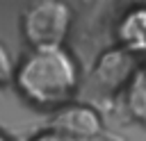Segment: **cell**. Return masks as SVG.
I'll return each mask as SVG.
<instances>
[{
    "label": "cell",
    "mask_w": 146,
    "mask_h": 141,
    "mask_svg": "<svg viewBox=\"0 0 146 141\" xmlns=\"http://www.w3.org/2000/svg\"><path fill=\"white\" fill-rule=\"evenodd\" d=\"M82 82L78 57L66 48L27 50L14 66L11 84L21 98L43 111H55L75 100Z\"/></svg>",
    "instance_id": "cell-1"
},
{
    "label": "cell",
    "mask_w": 146,
    "mask_h": 141,
    "mask_svg": "<svg viewBox=\"0 0 146 141\" xmlns=\"http://www.w3.org/2000/svg\"><path fill=\"white\" fill-rule=\"evenodd\" d=\"M73 18H75V11L68 2L41 0L23 9L18 18V30L23 41L30 45V50L59 48L64 45L73 27Z\"/></svg>",
    "instance_id": "cell-2"
},
{
    "label": "cell",
    "mask_w": 146,
    "mask_h": 141,
    "mask_svg": "<svg viewBox=\"0 0 146 141\" xmlns=\"http://www.w3.org/2000/svg\"><path fill=\"white\" fill-rule=\"evenodd\" d=\"M139 68H141L139 57L123 50L121 45H110L96 57L91 66V80L103 93L121 96V91L130 84V80L139 73Z\"/></svg>",
    "instance_id": "cell-3"
},
{
    "label": "cell",
    "mask_w": 146,
    "mask_h": 141,
    "mask_svg": "<svg viewBox=\"0 0 146 141\" xmlns=\"http://www.w3.org/2000/svg\"><path fill=\"white\" fill-rule=\"evenodd\" d=\"M48 130H55L59 134L80 139V141H98L107 134L103 114L87 102H68L55 111H50Z\"/></svg>",
    "instance_id": "cell-4"
},
{
    "label": "cell",
    "mask_w": 146,
    "mask_h": 141,
    "mask_svg": "<svg viewBox=\"0 0 146 141\" xmlns=\"http://www.w3.org/2000/svg\"><path fill=\"white\" fill-rule=\"evenodd\" d=\"M116 45L132 52L135 57H146V5L128 7L114 27Z\"/></svg>",
    "instance_id": "cell-5"
},
{
    "label": "cell",
    "mask_w": 146,
    "mask_h": 141,
    "mask_svg": "<svg viewBox=\"0 0 146 141\" xmlns=\"http://www.w3.org/2000/svg\"><path fill=\"white\" fill-rule=\"evenodd\" d=\"M121 105L130 121L146 127V80L141 73H137L130 84L121 91Z\"/></svg>",
    "instance_id": "cell-6"
},
{
    "label": "cell",
    "mask_w": 146,
    "mask_h": 141,
    "mask_svg": "<svg viewBox=\"0 0 146 141\" xmlns=\"http://www.w3.org/2000/svg\"><path fill=\"white\" fill-rule=\"evenodd\" d=\"M14 66H16V61H14L11 52H9V48L0 41V86L11 84V77H14Z\"/></svg>",
    "instance_id": "cell-7"
},
{
    "label": "cell",
    "mask_w": 146,
    "mask_h": 141,
    "mask_svg": "<svg viewBox=\"0 0 146 141\" xmlns=\"http://www.w3.org/2000/svg\"><path fill=\"white\" fill-rule=\"evenodd\" d=\"M27 141H80V139H73V136H66V134H59V132H55V130L43 127V130L34 132Z\"/></svg>",
    "instance_id": "cell-8"
},
{
    "label": "cell",
    "mask_w": 146,
    "mask_h": 141,
    "mask_svg": "<svg viewBox=\"0 0 146 141\" xmlns=\"http://www.w3.org/2000/svg\"><path fill=\"white\" fill-rule=\"evenodd\" d=\"M139 73H141V75H144V80H146V57L141 59V68H139Z\"/></svg>",
    "instance_id": "cell-9"
},
{
    "label": "cell",
    "mask_w": 146,
    "mask_h": 141,
    "mask_svg": "<svg viewBox=\"0 0 146 141\" xmlns=\"http://www.w3.org/2000/svg\"><path fill=\"white\" fill-rule=\"evenodd\" d=\"M0 141H14V139H11L7 132H2V130H0Z\"/></svg>",
    "instance_id": "cell-10"
}]
</instances>
